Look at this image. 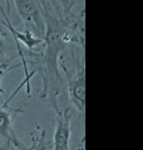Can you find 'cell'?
<instances>
[{"label": "cell", "instance_id": "3", "mask_svg": "<svg viewBox=\"0 0 143 150\" xmlns=\"http://www.w3.org/2000/svg\"><path fill=\"white\" fill-rule=\"evenodd\" d=\"M22 87L23 84L21 83L9 98L0 106V139L7 142L8 147L13 146L19 149H24L26 146L16 135L14 120L19 114L23 112V110L21 108H12L9 105Z\"/></svg>", "mask_w": 143, "mask_h": 150}, {"label": "cell", "instance_id": "8", "mask_svg": "<svg viewBox=\"0 0 143 150\" xmlns=\"http://www.w3.org/2000/svg\"><path fill=\"white\" fill-rule=\"evenodd\" d=\"M21 66V64L19 65H16V66H13V67H9V65H3V66H0V81H1L2 77L4 76V75L7 73L9 70H11V69H14V68H18ZM4 93V89L3 87H1L0 86V94H3Z\"/></svg>", "mask_w": 143, "mask_h": 150}, {"label": "cell", "instance_id": "1", "mask_svg": "<svg viewBox=\"0 0 143 150\" xmlns=\"http://www.w3.org/2000/svg\"><path fill=\"white\" fill-rule=\"evenodd\" d=\"M44 17L46 33L45 50L37 57L38 70L42 77L40 99H48L54 110L59 109L61 78L59 71L60 55L70 43L84 45V22L82 17L72 12L74 2L37 1Z\"/></svg>", "mask_w": 143, "mask_h": 150}, {"label": "cell", "instance_id": "7", "mask_svg": "<svg viewBox=\"0 0 143 150\" xmlns=\"http://www.w3.org/2000/svg\"><path fill=\"white\" fill-rule=\"evenodd\" d=\"M7 59V45L4 42V40L0 37V66L9 64V60Z\"/></svg>", "mask_w": 143, "mask_h": 150}, {"label": "cell", "instance_id": "5", "mask_svg": "<svg viewBox=\"0 0 143 150\" xmlns=\"http://www.w3.org/2000/svg\"><path fill=\"white\" fill-rule=\"evenodd\" d=\"M55 130L53 134V149L54 150H71V108L55 110Z\"/></svg>", "mask_w": 143, "mask_h": 150}, {"label": "cell", "instance_id": "9", "mask_svg": "<svg viewBox=\"0 0 143 150\" xmlns=\"http://www.w3.org/2000/svg\"><path fill=\"white\" fill-rule=\"evenodd\" d=\"M8 150H31V147L29 148H24V149H19V148H16V147H13V146H9L8 147Z\"/></svg>", "mask_w": 143, "mask_h": 150}, {"label": "cell", "instance_id": "4", "mask_svg": "<svg viewBox=\"0 0 143 150\" xmlns=\"http://www.w3.org/2000/svg\"><path fill=\"white\" fill-rule=\"evenodd\" d=\"M12 4L17 14L25 24V29L31 31L35 36L44 40L46 25L37 1L17 0L12 1Z\"/></svg>", "mask_w": 143, "mask_h": 150}, {"label": "cell", "instance_id": "6", "mask_svg": "<svg viewBox=\"0 0 143 150\" xmlns=\"http://www.w3.org/2000/svg\"><path fill=\"white\" fill-rule=\"evenodd\" d=\"M48 144L46 143V131L42 130L39 135L33 137V145L31 150H47Z\"/></svg>", "mask_w": 143, "mask_h": 150}, {"label": "cell", "instance_id": "2", "mask_svg": "<svg viewBox=\"0 0 143 150\" xmlns=\"http://www.w3.org/2000/svg\"><path fill=\"white\" fill-rule=\"evenodd\" d=\"M73 60L75 62V71L71 73L65 66L64 60L60 62V65L67 79L68 94L72 105L80 113L85 114V67L82 59H78L73 56Z\"/></svg>", "mask_w": 143, "mask_h": 150}]
</instances>
